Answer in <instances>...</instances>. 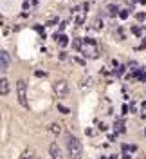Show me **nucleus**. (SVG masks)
<instances>
[{
    "instance_id": "obj_1",
    "label": "nucleus",
    "mask_w": 146,
    "mask_h": 159,
    "mask_svg": "<svg viewBox=\"0 0 146 159\" xmlns=\"http://www.w3.org/2000/svg\"><path fill=\"white\" fill-rule=\"evenodd\" d=\"M67 148H69V155H70V159H81V155H83V154H81L83 148H81V143H80L78 138H74V136H69Z\"/></svg>"
},
{
    "instance_id": "obj_2",
    "label": "nucleus",
    "mask_w": 146,
    "mask_h": 159,
    "mask_svg": "<svg viewBox=\"0 0 146 159\" xmlns=\"http://www.w3.org/2000/svg\"><path fill=\"white\" fill-rule=\"evenodd\" d=\"M16 94H18V103L23 108H27L29 103H27V83H26V80H18L16 81Z\"/></svg>"
},
{
    "instance_id": "obj_3",
    "label": "nucleus",
    "mask_w": 146,
    "mask_h": 159,
    "mask_svg": "<svg viewBox=\"0 0 146 159\" xmlns=\"http://www.w3.org/2000/svg\"><path fill=\"white\" fill-rule=\"evenodd\" d=\"M81 53H83L87 58H96V56H97V45H96V42H92V40H83V42H81Z\"/></svg>"
},
{
    "instance_id": "obj_4",
    "label": "nucleus",
    "mask_w": 146,
    "mask_h": 159,
    "mask_svg": "<svg viewBox=\"0 0 146 159\" xmlns=\"http://www.w3.org/2000/svg\"><path fill=\"white\" fill-rule=\"evenodd\" d=\"M54 92H56V96L58 98H69L70 96V87H69V81H65V80H58L56 83H54Z\"/></svg>"
},
{
    "instance_id": "obj_5",
    "label": "nucleus",
    "mask_w": 146,
    "mask_h": 159,
    "mask_svg": "<svg viewBox=\"0 0 146 159\" xmlns=\"http://www.w3.org/2000/svg\"><path fill=\"white\" fill-rule=\"evenodd\" d=\"M7 67H9V53L6 49H2V51H0V71L6 73Z\"/></svg>"
},
{
    "instance_id": "obj_6",
    "label": "nucleus",
    "mask_w": 146,
    "mask_h": 159,
    "mask_svg": "<svg viewBox=\"0 0 146 159\" xmlns=\"http://www.w3.org/2000/svg\"><path fill=\"white\" fill-rule=\"evenodd\" d=\"M49 154H51L53 159H63V152H61V148L56 143H51V147H49Z\"/></svg>"
},
{
    "instance_id": "obj_7",
    "label": "nucleus",
    "mask_w": 146,
    "mask_h": 159,
    "mask_svg": "<svg viewBox=\"0 0 146 159\" xmlns=\"http://www.w3.org/2000/svg\"><path fill=\"white\" fill-rule=\"evenodd\" d=\"M7 92H9V81H7V78H2L0 80V94L7 96Z\"/></svg>"
},
{
    "instance_id": "obj_8",
    "label": "nucleus",
    "mask_w": 146,
    "mask_h": 159,
    "mask_svg": "<svg viewBox=\"0 0 146 159\" xmlns=\"http://www.w3.org/2000/svg\"><path fill=\"white\" fill-rule=\"evenodd\" d=\"M49 130H51L54 136H58L61 132V127H60V123H51V125H49Z\"/></svg>"
},
{
    "instance_id": "obj_9",
    "label": "nucleus",
    "mask_w": 146,
    "mask_h": 159,
    "mask_svg": "<svg viewBox=\"0 0 146 159\" xmlns=\"http://www.w3.org/2000/svg\"><path fill=\"white\" fill-rule=\"evenodd\" d=\"M107 9H108V15H110V16H115V15H117V7H115L114 4H110Z\"/></svg>"
},
{
    "instance_id": "obj_10",
    "label": "nucleus",
    "mask_w": 146,
    "mask_h": 159,
    "mask_svg": "<svg viewBox=\"0 0 146 159\" xmlns=\"http://www.w3.org/2000/svg\"><path fill=\"white\" fill-rule=\"evenodd\" d=\"M58 110L61 112V114H69V112H70V110H69L67 107H63V105H58Z\"/></svg>"
},
{
    "instance_id": "obj_11",
    "label": "nucleus",
    "mask_w": 146,
    "mask_h": 159,
    "mask_svg": "<svg viewBox=\"0 0 146 159\" xmlns=\"http://www.w3.org/2000/svg\"><path fill=\"white\" fill-rule=\"evenodd\" d=\"M119 15L123 16V18H126V16H128V13H126V11H119Z\"/></svg>"
},
{
    "instance_id": "obj_12",
    "label": "nucleus",
    "mask_w": 146,
    "mask_h": 159,
    "mask_svg": "<svg viewBox=\"0 0 146 159\" xmlns=\"http://www.w3.org/2000/svg\"><path fill=\"white\" fill-rule=\"evenodd\" d=\"M139 159H146V155H141V157H139Z\"/></svg>"
}]
</instances>
